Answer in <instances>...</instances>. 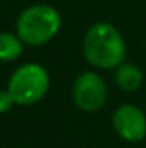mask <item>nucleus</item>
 <instances>
[{"label":"nucleus","instance_id":"obj_3","mask_svg":"<svg viewBox=\"0 0 146 148\" xmlns=\"http://www.w3.org/2000/svg\"><path fill=\"white\" fill-rule=\"evenodd\" d=\"M50 88V74L36 62H28L19 66L10 74L7 83V91L10 93L16 105H35L45 98Z\"/></svg>","mask_w":146,"mask_h":148},{"label":"nucleus","instance_id":"obj_2","mask_svg":"<svg viewBox=\"0 0 146 148\" xmlns=\"http://www.w3.org/2000/svg\"><path fill=\"white\" fill-rule=\"evenodd\" d=\"M62 26L59 10L48 3H36L24 9L16 21V33L24 45L40 47L57 36Z\"/></svg>","mask_w":146,"mask_h":148},{"label":"nucleus","instance_id":"obj_8","mask_svg":"<svg viewBox=\"0 0 146 148\" xmlns=\"http://www.w3.org/2000/svg\"><path fill=\"white\" fill-rule=\"evenodd\" d=\"M14 105H16V103H14V100H12L10 93H9L7 90H0V114L9 112Z\"/></svg>","mask_w":146,"mask_h":148},{"label":"nucleus","instance_id":"obj_4","mask_svg":"<svg viewBox=\"0 0 146 148\" xmlns=\"http://www.w3.org/2000/svg\"><path fill=\"white\" fill-rule=\"evenodd\" d=\"M108 98V88L105 79L96 71H84L72 83L74 105L83 112L102 110Z\"/></svg>","mask_w":146,"mask_h":148},{"label":"nucleus","instance_id":"obj_7","mask_svg":"<svg viewBox=\"0 0 146 148\" xmlns=\"http://www.w3.org/2000/svg\"><path fill=\"white\" fill-rule=\"evenodd\" d=\"M23 40L17 36V33H0V60L2 62H12L21 57L23 53Z\"/></svg>","mask_w":146,"mask_h":148},{"label":"nucleus","instance_id":"obj_5","mask_svg":"<svg viewBox=\"0 0 146 148\" xmlns=\"http://www.w3.org/2000/svg\"><path fill=\"white\" fill-rule=\"evenodd\" d=\"M115 134L127 143H139L146 138V114L134 103H122L112 114Z\"/></svg>","mask_w":146,"mask_h":148},{"label":"nucleus","instance_id":"obj_1","mask_svg":"<svg viewBox=\"0 0 146 148\" xmlns=\"http://www.w3.org/2000/svg\"><path fill=\"white\" fill-rule=\"evenodd\" d=\"M127 47L122 33L112 23H95L83 38V55L86 62L96 69H117L126 62Z\"/></svg>","mask_w":146,"mask_h":148},{"label":"nucleus","instance_id":"obj_6","mask_svg":"<svg viewBox=\"0 0 146 148\" xmlns=\"http://www.w3.org/2000/svg\"><path fill=\"white\" fill-rule=\"evenodd\" d=\"M115 84L127 93H134L143 86L145 81V74L141 71V67L134 62H122L117 69H115Z\"/></svg>","mask_w":146,"mask_h":148}]
</instances>
